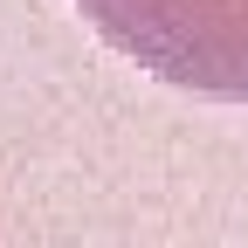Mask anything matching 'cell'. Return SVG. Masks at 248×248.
Masks as SVG:
<instances>
[]
</instances>
